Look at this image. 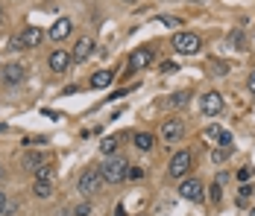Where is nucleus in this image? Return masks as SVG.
<instances>
[{
  "mask_svg": "<svg viewBox=\"0 0 255 216\" xmlns=\"http://www.w3.org/2000/svg\"><path fill=\"white\" fill-rule=\"evenodd\" d=\"M161 71H164V73H173V71H176V65H173V62H164V65H161Z\"/></svg>",
  "mask_w": 255,
  "mask_h": 216,
  "instance_id": "7c9ffc66",
  "label": "nucleus"
},
{
  "mask_svg": "<svg viewBox=\"0 0 255 216\" xmlns=\"http://www.w3.org/2000/svg\"><path fill=\"white\" fill-rule=\"evenodd\" d=\"M155 24L170 26V29H179V26H182V18H176V15H158V18H155Z\"/></svg>",
  "mask_w": 255,
  "mask_h": 216,
  "instance_id": "a211bd4d",
  "label": "nucleus"
},
{
  "mask_svg": "<svg viewBox=\"0 0 255 216\" xmlns=\"http://www.w3.org/2000/svg\"><path fill=\"white\" fill-rule=\"evenodd\" d=\"M32 193H35L38 199H50V196H53V181H35Z\"/></svg>",
  "mask_w": 255,
  "mask_h": 216,
  "instance_id": "f3484780",
  "label": "nucleus"
},
{
  "mask_svg": "<svg viewBox=\"0 0 255 216\" xmlns=\"http://www.w3.org/2000/svg\"><path fill=\"white\" fill-rule=\"evenodd\" d=\"M200 111H203L205 117H217L223 111V96L217 94V91H205L200 96Z\"/></svg>",
  "mask_w": 255,
  "mask_h": 216,
  "instance_id": "39448f33",
  "label": "nucleus"
},
{
  "mask_svg": "<svg viewBox=\"0 0 255 216\" xmlns=\"http://www.w3.org/2000/svg\"><path fill=\"white\" fill-rule=\"evenodd\" d=\"M132 144H135V149H141V152H150L155 144V138L153 135H147V132H141V135H135L132 138Z\"/></svg>",
  "mask_w": 255,
  "mask_h": 216,
  "instance_id": "dca6fc26",
  "label": "nucleus"
},
{
  "mask_svg": "<svg viewBox=\"0 0 255 216\" xmlns=\"http://www.w3.org/2000/svg\"><path fill=\"white\" fill-rule=\"evenodd\" d=\"M220 135H223L220 126H208V129H205V138H208V141H220Z\"/></svg>",
  "mask_w": 255,
  "mask_h": 216,
  "instance_id": "4be33fe9",
  "label": "nucleus"
},
{
  "mask_svg": "<svg viewBox=\"0 0 255 216\" xmlns=\"http://www.w3.org/2000/svg\"><path fill=\"white\" fill-rule=\"evenodd\" d=\"M217 144H220V146H226V149H232V135H229V132H223Z\"/></svg>",
  "mask_w": 255,
  "mask_h": 216,
  "instance_id": "bb28decb",
  "label": "nucleus"
},
{
  "mask_svg": "<svg viewBox=\"0 0 255 216\" xmlns=\"http://www.w3.org/2000/svg\"><path fill=\"white\" fill-rule=\"evenodd\" d=\"M179 196L188 199V202H200V199H203V181H200V178H182Z\"/></svg>",
  "mask_w": 255,
  "mask_h": 216,
  "instance_id": "0eeeda50",
  "label": "nucleus"
},
{
  "mask_svg": "<svg viewBox=\"0 0 255 216\" xmlns=\"http://www.w3.org/2000/svg\"><path fill=\"white\" fill-rule=\"evenodd\" d=\"M182 135H185V123H182V120H167L164 126H161V138H164L167 144L179 141Z\"/></svg>",
  "mask_w": 255,
  "mask_h": 216,
  "instance_id": "f8f14e48",
  "label": "nucleus"
},
{
  "mask_svg": "<svg viewBox=\"0 0 255 216\" xmlns=\"http://www.w3.org/2000/svg\"><path fill=\"white\" fill-rule=\"evenodd\" d=\"M200 47H203V38L194 35V32H176V35H173V50H176V53L194 56V53H200Z\"/></svg>",
  "mask_w": 255,
  "mask_h": 216,
  "instance_id": "f03ea898",
  "label": "nucleus"
},
{
  "mask_svg": "<svg viewBox=\"0 0 255 216\" xmlns=\"http://www.w3.org/2000/svg\"><path fill=\"white\" fill-rule=\"evenodd\" d=\"M71 29H74L71 18H59V21L47 29V38H53V41H62V38H68V35H71Z\"/></svg>",
  "mask_w": 255,
  "mask_h": 216,
  "instance_id": "9b49d317",
  "label": "nucleus"
},
{
  "mask_svg": "<svg viewBox=\"0 0 255 216\" xmlns=\"http://www.w3.org/2000/svg\"><path fill=\"white\" fill-rule=\"evenodd\" d=\"M103 178L109 181V184H121V181H127V172H129V164L124 155H109V161L100 167Z\"/></svg>",
  "mask_w": 255,
  "mask_h": 216,
  "instance_id": "f257e3e1",
  "label": "nucleus"
},
{
  "mask_svg": "<svg viewBox=\"0 0 255 216\" xmlns=\"http://www.w3.org/2000/svg\"><path fill=\"white\" fill-rule=\"evenodd\" d=\"M191 169V152L188 149H182L176 152L173 158H170V167H167V175L170 178H185V172Z\"/></svg>",
  "mask_w": 255,
  "mask_h": 216,
  "instance_id": "423d86ee",
  "label": "nucleus"
},
{
  "mask_svg": "<svg viewBox=\"0 0 255 216\" xmlns=\"http://www.w3.org/2000/svg\"><path fill=\"white\" fill-rule=\"evenodd\" d=\"M41 38H44V29H38V26H26L24 32L12 41V47H15V50H18V47H21V50H32V47H38V44H41Z\"/></svg>",
  "mask_w": 255,
  "mask_h": 216,
  "instance_id": "20e7f679",
  "label": "nucleus"
},
{
  "mask_svg": "<svg viewBox=\"0 0 255 216\" xmlns=\"http://www.w3.org/2000/svg\"><path fill=\"white\" fill-rule=\"evenodd\" d=\"M112 82H115V73H112V71H97L94 76H91V88H94V91H103V88H109Z\"/></svg>",
  "mask_w": 255,
  "mask_h": 216,
  "instance_id": "4468645a",
  "label": "nucleus"
},
{
  "mask_svg": "<svg viewBox=\"0 0 255 216\" xmlns=\"http://www.w3.org/2000/svg\"><path fill=\"white\" fill-rule=\"evenodd\" d=\"M103 172H100V167H91V169H85L82 175H79V193L82 196H91V193H97L103 187Z\"/></svg>",
  "mask_w": 255,
  "mask_h": 216,
  "instance_id": "7ed1b4c3",
  "label": "nucleus"
},
{
  "mask_svg": "<svg viewBox=\"0 0 255 216\" xmlns=\"http://www.w3.org/2000/svg\"><path fill=\"white\" fill-rule=\"evenodd\" d=\"M100 149L106 152V155H115V149H118V138H106L100 144Z\"/></svg>",
  "mask_w": 255,
  "mask_h": 216,
  "instance_id": "412c9836",
  "label": "nucleus"
},
{
  "mask_svg": "<svg viewBox=\"0 0 255 216\" xmlns=\"http://www.w3.org/2000/svg\"><path fill=\"white\" fill-rule=\"evenodd\" d=\"M153 65V50L150 47H141V50H135L132 56H129V71L135 73V71H144V68H150Z\"/></svg>",
  "mask_w": 255,
  "mask_h": 216,
  "instance_id": "6e6552de",
  "label": "nucleus"
},
{
  "mask_svg": "<svg viewBox=\"0 0 255 216\" xmlns=\"http://www.w3.org/2000/svg\"><path fill=\"white\" fill-rule=\"evenodd\" d=\"M250 178H253V169H250V167L238 169V181H250Z\"/></svg>",
  "mask_w": 255,
  "mask_h": 216,
  "instance_id": "a878e982",
  "label": "nucleus"
},
{
  "mask_svg": "<svg viewBox=\"0 0 255 216\" xmlns=\"http://www.w3.org/2000/svg\"><path fill=\"white\" fill-rule=\"evenodd\" d=\"M220 196H223L220 184H214V187H211V202H220Z\"/></svg>",
  "mask_w": 255,
  "mask_h": 216,
  "instance_id": "cd10ccee",
  "label": "nucleus"
},
{
  "mask_svg": "<svg viewBox=\"0 0 255 216\" xmlns=\"http://www.w3.org/2000/svg\"><path fill=\"white\" fill-rule=\"evenodd\" d=\"M21 167H24V169H32V172H38V169L44 167V155H38V152H26L24 161H21Z\"/></svg>",
  "mask_w": 255,
  "mask_h": 216,
  "instance_id": "2eb2a0df",
  "label": "nucleus"
},
{
  "mask_svg": "<svg viewBox=\"0 0 255 216\" xmlns=\"http://www.w3.org/2000/svg\"><path fill=\"white\" fill-rule=\"evenodd\" d=\"M91 53H94V41H91V38H79L77 47H74V53H71V59H74L77 65H82V62L91 59Z\"/></svg>",
  "mask_w": 255,
  "mask_h": 216,
  "instance_id": "9d476101",
  "label": "nucleus"
},
{
  "mask_svg": "<svg viewBox=\"0 0 255 216\" xmlns=\"http://www.w3.org/2000/svg\"><path fill=\"white\" fill-rule=\"evenodd\" d=\"M250 88L255 91V71H253V76H250Z\"/></svg>",
  "mask_w": 255,
  "mask_h": 216,
  "instance_id": "2f4dec72",
  "label": "nucleus"
},
{
  "mask_svg": "<svg viewBox=\"0 0 255 216\" xmlns=\"http://www.w3.org/2000/svg\"><path fill=\"white\" fill-rule=\"evenodd\" d=\"M127 178H129V181H141V178H144V169H141V167H129Z\"/></svg>",
  "mask_w": 255,
  "mask_h": 216,
  "instance_id": "b1692460",
  "label": "nucleus"
},
{
  "mask_svg": "<svg viewBox=\"0 0 255 216\" xmlns=\"http://www.w3.org/2000/svg\"><path fill=\"white\" fill-rule=\"evenodd\" d=\"M0 175H3V167H0Z\"/></svg>",
  "mask_w": 255,
  "mask_h": 216,
  "instance_id": "72a5a7b5",
  "label": "nucleus"
},
{
  "mask_svg": "<svg viewBox=\"0 0 255 216\" xmlns=\"http://www.w3.org/2000/svg\"><path fill=\"white\" fill-rule=\"evenodd\" d=\"M71 62H74V59H71V53H65V50H53L50 53V71H56V73H65Z\"/></svg>",
  "mask_w": 255,
  "mask_h": 216,
  "instance_id": "ddd939ff",
  "label": "nucleus"
},
{
  "mask_svg": "<svg viewBox=\"0 0 255 216\" xmlns=\"http://www.w3.org/2000/svg\"><path fill=\"white\" fill-rule=\"evenodd\" d=\"M229 41H235V47H244V35H241V32H235Z\"/></svg>",
  "mask_w": 255,
  "mask_h": 216,
  "instance_id": "c756f323",
  "label": "nucleus"
},
{
  "mask_svg": "<svg viewBox=\"0 0 255 216\" xmlns=\"http://www.w3.org/2000/svg\"><path fill=\"white\" fill-rule=\"evenodd\" d=\"M6 208H9V202H6V193L0 190V216L6 214Z\"/></svg>",
  "mask_w": 255,
  "mask_h": 216,
  "instance_id": "c85d7f7f",
  "label": "nucleus"
},
{
  "mask_svg": "<svg viewBox=\"0 0 255 216\" xmlns=\"http://www.w3.org/2000/svg\"><path fill=\"white\" fill-rule=\"evenodd\" d=\"M0 21H3V9H0Z\"/></svg>",
  "mask_w": 255,
  "mask_h": 216,
  "instance_id": "473e14b6",
  "label": "nucleus"
},
{
  "mask_svg": "<svg viewBox=\"0 0 255 216\" xmlns=\"http://www.w3.org/2000/svg\"><path fill=\"white\" fill-rule=\"evenodd\" d=\"M26 76V68L24 65H18V62H12V65H3V82L6 85H21Z\"/></svg>",
  "mask_w": 255,
  "mask_h": 216,
  "instance_id": "1a4fd4ad",
  "label": "nucleus"
},
{
  "mask_svg": "<svg viewBox=\"0 0 255 216\" xmlns=\"http://www.w3.org/2000/svg\"><path fill=\"white\" fill-rule=\"evenodd\" d=\"M188 99H191V96H188V91H176V94L170 96V102H167V105H173V108H182V105H188Z\"/></svg>",
  "mask_w": 255,
  "mask_h": 216,
  "instance_id": "6ab92c4d",
  "label": "nucleus"
},
{
  "mask_svg": "<svg viewBox=\"0 0 255 216\" xmlns=\"http://www.w3.org/2000/svg\"><path fill=\"white\" fill-rule=\"evenodd\" d=\"M74 216H91V205H88V202L77 205V208H74Z\"/></svg>",
  "mask_w": 255,
  "mask_h": 216,
  "instance_id": "393cba45",
  "label": "nucleus"
},
{
  "mask_svg": "<svg viewBox=\"0 0 255 216\" xmlns=\"http://www.w3.org/2000/svg\"><path fill=\"white\" fill-rule=\"evenodd\" d=\"M35 181H53V169L50 167H41L35 172Z\"/></svg>",
  "mask_w": 255,
  "mask_h": 216,
  "instance_id": "5701e85b",
  "label": "nucleus"
},
{
  "mask_svg": "<svg viewBox=\"0 0 255 216\" xmlns=\"http://www.w3.org/2000/svg\"><path fill=\"white\" fill-rule=\"evenodd\" d=\"M229 155H232V149H226V146H217V149L211 152V161H214V164H223Z\"/></svg>",
  "mask_w": 255,
  "mask_h": 216,
  "instance_id": "aec40b11",
  "label": "nucleus"
}]
</instances>
